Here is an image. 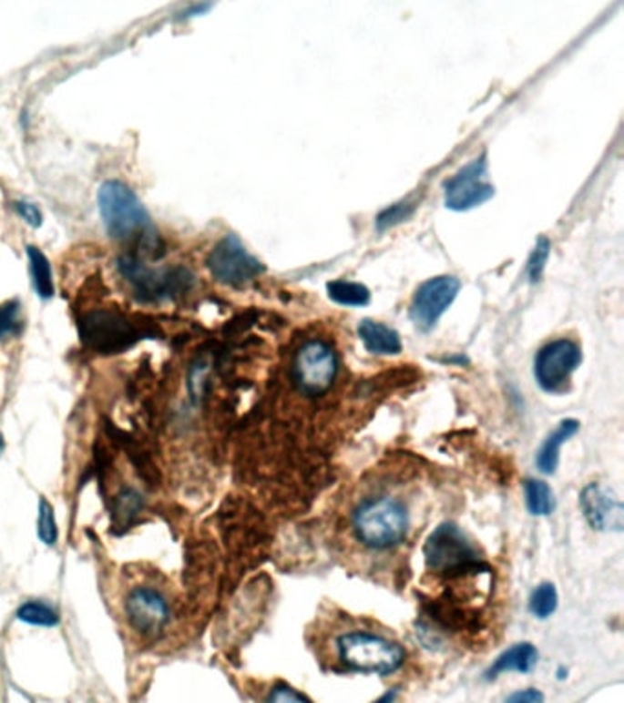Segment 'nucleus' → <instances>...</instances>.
<instances>
[{"mask_svg": "<svg viewBox=\"0 0 624 703\" xmlns=\"http://www.w3.org/2000/svg\"><path fill=\"white\" fill-rule=\"evenodd\" d=\"M406 532V507L394 496L366 498L353 511V534L370 550H390L404 541Z\"/></svg>", "mask_w": 624, "mask_h": 703, "instance_id": "obj_1", "label": "nucleus"}, {"mask_svg": "<svg viewBox=\"0 0 624 703\" xmlns=\"http://www.w3.org/2000/svg\"><path fill=\"white\" fill-rule=\"evenodd\" d=\"M337 652L346 668L368 674H390L404 661V650L399 643L359 630L339 636Z\"/></svg>", "mask_w": 624, "mask_h": 703, "instance_id": "obj_2", "label": "nucleus"}, {"mask_svg": "<svg viewBox=\"0 0 624 703\" xmlns=\"http://www.w3.org/2000/svg\"><path fill=\"white\" fill-rule=\"evenodd\" d=\"M339 371L335 348L324 339H310L299 346L292 363V380L301 394L319 398L326 394Z\"/></svg>", "mask_w": 624, "mask_h": 703, "instance_id": "obj_3", "label": "nucleus"}, {"mask_svg": "<svg viewBox=\"0 0 624 703\" xmlns=\"http://www.w3.org/2000/svg\"><path fill=\"white\" fill-rule=\"evenodd\" d=\"M99 209L108 233L123 242L148 235V215L136 195L119 182H107L99 191Z\"/></svg>", "mask_w": 624, "mask_h": 703, "instance_id": "obj_4", "label": "nucleus"}, {"mask_svg": "<svg viewBox=\"0 0 624 703\" xmlns=\"http://www.w3.org/2000/svg\"><path fill=\"white\" fill-rule=\"evenodd\" d=\"M425 563L436 574H464L475 572L480 566L476 548L467 541L456 524L445 522L431 534L425 545Z\"/></svg>", "mask_w": 624, "mask_h": 703, "instance_id": "obj_5", "label": "nucleus"}, {"mask_svg": "<svg viewBox=\"0 0 624 703\" xmlns=\"http://www.w3.org/2000/svg\"><path fill=\"white\" fill-rule=\"evenodd\" d=\"M582 362V352L569 339H557L538 350L535 358V380L549 394L564 392L571 374Z\"/></svg>", "mask_w": 624, "mask_h": 703, "instance_id": "obj_6", "label": "nucleus"}, {"mask_svg": "<svg viewBox=\"0 0 624 703\" xmlns=\"http://www.w3.org/2000/svg\"><path fill=\"white\" fill-rule=\"evenodd\" d=\"M207 266L217 280L235 288L250 284L264 271V266L246 251L235 235H228L217 244L207 259Z\"/></svg>", "mask_w": 624, "mask_h": 703, "instance_id": "obj_7", "label": "nucleus"}, {"mask_svg": "<svg viewBox=\"0 0 624 703\" xmlns=\"http://www.w3.org/2000/svg\"><path fill=\"white\" fill-rule=\"evenodd\" d=\"M460 291V280L456 277H435L424 282L414 295L410 317L422 330H431L447 308L455 302Z\"/></svg>", "mask_w": 624, "mask_h": 703, "instance_id": "obj_8", "label": "nucleus"}, {"mask_svg": "<svg viewBox=\"0 0 624 703\" xmlns=\"http://www.w3.org/2000/svg\"><path fill=\"white\" fill-rule=\"evenodd\" d=\"M484 158L462 167L445 184V206L453 211H469L487 202L495 195V189L484 180Z\"/></svg>", "mask_w": 624, "mask_h": 703, "instance_id": "obj_9", "label": "nucleus"}, {"mask_svg": "<svg viewBox=\"0 0 624 703\" xmlns=\"http://www.w3.org/2000/svg\"><path fill=\"white\" fill-rule=\"evenodd\" d=\"M588 524L597 532L620 534L624 527V507L617 493L602 484H588L578 498Z\"/></svg>", "mask_w": 624, "mask_h": 703, "instance_id": "obj_10", "label": "nucleus"}, {"mask_svg": "<svg viewBox=\"0 0 624 703\" xmlns=\"http://www.w3.org/2000/svg\"><path fill=\"white\" fill-rule=\"evenodd\" d=\"M130 627L141 636H158L169 621V603L163 594L152 586L134 588L125 603Z\"/></svg>", "mask_w": 624, "mask_h": 703, "instance_id": "obj_11", "label": "nucleus"}, {"mask_svg": "<svg viewBox=\"0 0 624 703\" xmlns=\"http://www.w3.org/2000/svg\"><path fill=\"white\" fill-rule=\"evenodd\" d=\"M134 335L128 321L114 313H92L83 324V339L99 352H118L130 344Z\"/></svg>", "mask_w": 624, "mask_h": 703, "instance_id": "obj_12", "label": "nucleus"}, {"mask_svg": "<svg viewBox=\"0 0 624 703\" xmlns=\"http://www.w3.org/2000/svg\"><path fill=\"white\" fill-rule=\"evenodd\" d=\"M357 333H359V339L363 341L364 348L370 352V354L395 356L401 352L399 333L383 322L364 319L357 326Z\"/></svg>", "mask_w": 624, "mask_h": 703, "instance_id": "obj_13", "label": "nucleus"}, {"mask_svg": "<svg viewBox=\"0 0 624 703\" xmlns=\"http://www.w3.org/2000/svg\"><path fill=\"white\" fill-rule=\"evenodd\" d=\"M538 661V650L531 643H517L502 652L495 663L487 668L486 678L495 679L506 672H531Z\"/></svg>", "mask_w": 624, "mask_h": 703, "instance_id": "obj_14", "label": "nucleus"}, {"mask_svg": "<svg viewBox=\"0 0 624 703\" xmlns=\"http://www.w3.org/2000/svg\"><path fill=\"white\" fill-rule=\"evenodd\" d=\"M578 431V422L577 420H564L558 423V427L546 438L542 447L537 453V467L544 474H553L558 467V458H560V447L575 436Z\"/></svg>", "mask_w": 624, "mask_h": 703, "instance_id": "obj_15", "label": "nucleus"}, {"mask_svg": "<svg viewBox=\"0 0 624 703\" xmlns=\"http://www.w3.org/2000/svg\"><path fill=\"white\" fill-rule=\"evenodd\" d=\"M524 496H526V505L531 515L535 516H546L555 511V496L551 487L542 482L529 478L524 482Z\"/></svg>", "mask_w": 624, "mask_h": 703, "instance_id": "obj_16", "label": "nucleus"}, {"mask_svg": "<svg viewBox=\"0 0 624 703\" xmlns=\"http://www.w3.org/2000/svg\"><path fill=\"white\" fill-rule=\"evenodd\" d=\"M328 295L332 301L343 306H364L370 301L366 286L350 280H333L328 284Z\"/></svg>", "mask_w": 624, "mask_h": 703, "instance_id": "obj_17", "label": "nucleus"}, {"mask_svg": "<svg viewBox=\"0 0 624 703\" xmlns=\"http://www.w3.org/2000/svg\"><path fill=\"white\" fill-rule=\"evenodd\" d=\"M28 257H30V271L34 279V286L37 293L43 299H48L54 295V282H52V271L48 266L46 257L37 250V248H28Z\"/></svg>", "mask_w": 624, "mask_h": 703, "instance_id": "obj_18", "label": "nucleus"}, {"mask_svg": "<svg viewBox=\"0 0 624 703\" xmlns=\"http://www.w3.org/2000/svg\"><path fill=\"white\" fill-rule=\"evenodd\" d=\"M141 507H143L141 494L138 491H134V489H125V491H121L118 494L112 515H114L118 525L127 527V525H130L134 516H138Z\"/></svg>", "mask_w": 624, "mask_h": 703, "instance_id": "obj_19", "label": "nucleus"}, {"mask_svg": "<svg viewBox=\"0 0 624 703\" xmlns=\"http://www.w3.org/2000/svg\"><path fill=\"white\" fill-rule=\"evenodd\" d=\"M557 605H558V594L555 585L551 583L538 585L529 599V610L538 619L549 617L557 610Z\"/></svg>", "mask_w": 624, "mask_h": 703, "instance_id": "obj_20", "label": "nucleus"}, {"mask_svg": "<svg viewBox=\"0 0 624 703\" xmlns=\"http://www.w3.org/2000/svg\"><path fill=\"white\" fill-rule=\"evenodd\" d=\"M17 617L28 625L37 627H54L59 623V616L43 603H26L19 608Z\"/></svg>", "mask_w": 624, "mask_h": 703, "instance_id": "obj_21", "label": "nucleus"}, {"mask_svg": "<svg viewBox=\"0 0 624 703\" xmlns=\"http://www.w3.org/2000/svg\"><path fill=\"white\" fill-rule=\"evenodd\" d=\"M39 537L48 546H54L59 537L56 515L46 498H41V504H39Z\"/></svg>", "mask_w": 624, "mask_h": 703, "instance_id": "obj_22", "label": "nucleus"}, {"mask_svg": "<svg viewBox=\"0 0 624 703\" xmlns=\"http://www.w3.org/2000/svg\"><path fill=\"white\" fill-rule=\"evenodd\" d=\"M549 242L547 239H540L529 257V262H527V275H529V280L531 282H537L544 271V266L547 262V257H549Z\"/></svg>", "mask_w": 624, "mask_h": 703, "instance_id": "obj_23", "label": "nucleus"}, {"mask_svg": "<svg viewBox=\"0 0 624 703\" xmlns=\"http://www.w3.org/2000/svg\"><path fill=\"white\" fill-rule=\"evenodd\" d=\"M266 703H312V701L297 688H293L286 683H279L270 692Z\"/></svg>", "mask_w": 624, "mask_h": 703, "instance_id": "obj_24", "label": "nucleus"}, {"mask_svg": "<svg viewBox=\"0 0 624 703\" xmlns=\"http://www.w3.org/2000/svg\"><path fill=\"white\" fill-rule=\"evenodd\" d=\"M410 215H412V206H410V204H395V206H390L388 209H384V211L377 217V228H379V229L392 228V226H395V224L406 220Z\"/></svg>", "mask_w": 624, "mask_h": 703, "instance_id": "obj_25", "label": "nucleus"}, {"mask_svg": "<svg viewBox=\"0 0 624 703\" xmlns=\"http://www.w3.org/2000/svg\"><path fill=\"white\" fill-rule=\"evenodd\" d=\"M19 306L15 302L0 306V339L17 333L19 326Z\"/></svg>", "mask_w": 624, "mask_h": 703, "instance_id": "obj_26", "label": "nucleus"}, {"mask_svg": "<svg viewBox=\"0 0 624 703\" xmlns=\"http://www.w3.org/2000/svg\"><path fill=\"white\" fill-rule=\"evenodd\" d=\"M506 703H544V694L537 688H526L513 692Z\"/></svg>", "mask_w": 624, "mask_h": 703, "instance_id": "obj_27", "label": "nucleus"}, {"mask_svg": "<svg viewBox=\"0 0 624 703\" xmlns=\"http://www.w3.org/2000/svg\"><path fill=\"white\" fill-rule=\"evenodd\" d=\"M17 209H19V213L25 217V220L28 222V224H34V226H41V213H39V209L36 208V206H30V204H25V202H19L17 204Z\"/></svg>", "mask_w": 624, "mask_h": 703, "instance_id": "obj_28", "label": "nucleus"}, {"mask_svg": "<svg viewBox=\"0 0 624 703\" xmlns=\"http://www.w3.org/2000/svg\"><path fill=\"white\" fill-rule=\"evenodd\" d=\"M395 698H397V690L394 688V690H388V692H384L381 698H377L375 701H372V703H394L395 701Z\"/></svg>", "mask_w": 624, "mask_h": 703, "instance_id": "obj_29", "label": "nucleus"}, {"mask_svg": "<svg viewBox=\"0 0 624 703\" xmlns=\"http://www.w3.org/2000/svg\"><path fill=\"white\" fill-rule=\"evenodd\" d=\"M3 449H5V438L0 434V454H3Z\"/></svg>", "mask_w": 624, "mask_h": 703, "instance_id": "obj_30", "label": "nucleus"}]
</instances>
